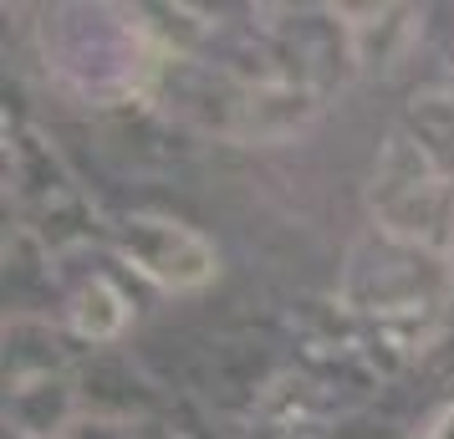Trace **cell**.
Instances as JSON below:
<instances>
[{"instance_id": "7a4b0ae2", "label": "cell", "mask_w": 454, "mask_h": 439, "mask_svg": "<svg viewBox=\"0 0 454 439\" xmlns=\"http://www.w3.org/2000/svg\"><path fill=\"white\" fill-rule=\"evenodd\" d=\"M113 251L164 292H200L205 281H215L220 266L205 235L164 215H123L113 225Z\"/></svg>"}, {"instance_id": "8992f818", "label": "cell", "mask_w": 454, "mask_h": 439, "mask_svg": "<svg viewBox=\"0 0 454 439\" xmlns=\"http://www.w3.org/2000/svg\"><path fill=\"white\" fill-rule=\"evenodd\" d=\"M128 317H133V302L107 276H87L82 286L67 296V322L82 342H118Z\"/></svg>"}, {"instance_id": "52a82bcc", "label": "cell", "mask_w": 454, "mask_h": 439, "mask_svg": "<svg viewBox=\"0 0 454 439\" xmlns=\"http://www.w3.org/2000/svg\"><path fill=\"white\" fill-rule=\"evenodd\" d=\"M62 439H133V424L118 414H103V409H92V414H77V424L67 429Z\"/></svg>"}, {"instance_id": "277c9868", "label": "cell", "mask_w": 454, "mask_h": 439, "mask_svg": "<svg viewBox=\"0 0 454 439\" xmlns=\"http://www.w3.org/2000/svg\"><path fill=\"white\" fill-rule=\"evenodd\" d=\"M82 414V398L67 373L31 378L5 394V429L11 439H62Z\"/></svg>"}, {"instance_id": "ba28073f", "label": "cell", "mask_w": 454, "mask_h": 439, "mask_svg": "<svg viewBox=\"0 0 454 439\" xmlns=\"http://www.w3.org/2000/svg\"><path fill=\"white\" fill-rule=\"evenodd\" d=\"M419 439H454V404L444 409V414H434L429 424H424V435Z\"/></svg>"}, {"instance_id": "5b68a950", "label": "cell", "mask_w": 454, "mask_h": 439, "mask_svg": "<svg viewBox=\"0 0 454 439\" xmlns=\"http://www.w3.org/2000/svg\"><path fill=\"white\" fill-rule=\"evenodd\" d=\"M67 348L57 327L42 322L31 312H16L5 322V388L16 383H31V378H51V373H67Z\"/></svg>"}, {"instance_id": "3957f363", "label": "cell", "mask_w": 454, "mask_h": 439, "mask_svg": "<svg viewBox=\"0 0 454 439\" xmlns=\"http://www.w3.org/2000/svg\"><path fill=\"white\" fill-rule=\"evenodd\" d=\"M5 184L26 209H51L57 215L62 205H77V189H72L62 153L42 144L36 133H16L5 144Z\"/></svg>"}, {"instance_id": "6da1fadb", "label": "cell", "mask_w": 454, "mask_h": 439, "mask_svg": "<svg viewBox=\"0 0 454 439\" xmlns=\"http://www.w3.org/2000/svg\"><path fill=\"white\" fill-rule=\"evenodd\" d=\"M372 215L378 231L434 251L454 235V179L419 148V138L393 133L372 169Z\"/></svg>"}]
</instances>
